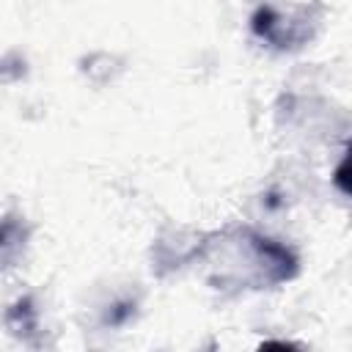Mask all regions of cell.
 <instances>
[{
    "mask_svg": "<svg viewBox=\"0 0 352 352\" xmlns=\"http://www.w3.org/2000/svg\"><path fill=\"white\" fill-rule=\"evenodd\" d=\"M333 182H336V187H338L341 192L352 195V146L346 148L344 160L338 162V168H336V173H333Z\"/></svg>",
    "mask_w": 352,
    "mask_h": 352,
    "instance_id": "6da1fadb",
    "label": "cell"
}]
</instances>
